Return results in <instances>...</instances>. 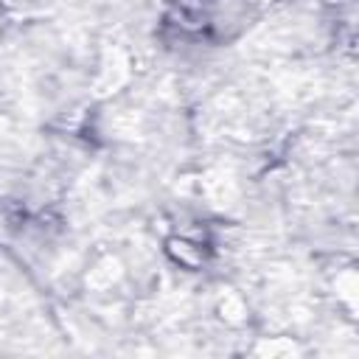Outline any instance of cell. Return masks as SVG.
I'll use <instances>...</instances> for the list:
<instances>
[{
    "label": "cell",
    "instance_id": "6da1fadb",
    "mask_svg": "<svg viewBox=\"0 0 359 359\" xmlns=\"http://www.w3.org/2000/svg\"><path fill=\"white\" fill-rule=\"evenodd\" d=\"M165 252L185 269H199L205 264V247L199 241H191L185 236H171L165 238Z\"/></svg>",
    "mask_w": 359,
    "mask_h": 359
},
{
    "label": "cell",
    "instance_id": "7a4b0ae2",
    "mask_svg": "<svg viewBox=\"0 0 359 359\" xmlns=\"http://www.w3.org/2000/svg\"><path fill=\"white\" fill-rule=\"evenodd\" d=\"M219 311H222V317H224L227 323H233V325H238V323L247 320V306H244L238 297H233V294L219 303Z\"/></svg>",
    "mask_w": 359,
    "mask_h": 359
},
{
    "label": "cell",
    "instance_id": "3957f363",
    "mask_svg": "<svg viewBox=\"0 0 359 359\" xmlns=\"http://www.w3.org/2000/svg\"><path fill=\"white\" fill-rule=\"evenodd\" d=\"M174 3L180 6L182 14H202L210 6V0H174Z\"/></svg>",
    "mask_w": 359,
    "mask_h": 359
}]
</instances>
